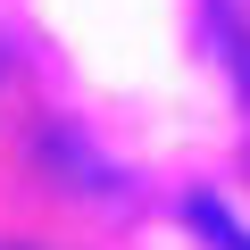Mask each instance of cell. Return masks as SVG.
Segmentation results:
<instances>
[{
	"instance_id": "cell-1",
	"label": "cell",
	"mask_w": 250,
	"mask_h": 250,
	"mask_svg": "<svg viewBox=\"0 0 250 250\" xmlns=\"http://www.w3.org/2000/svg\"><path fill=\"white\" fill-rule=\"evenodd\" d=\"M192 225H200V233H208L217 250H250V233H242V225H233V217H225L217 200H192Z\"/></svg>"
}]
</instances>
